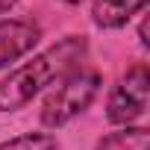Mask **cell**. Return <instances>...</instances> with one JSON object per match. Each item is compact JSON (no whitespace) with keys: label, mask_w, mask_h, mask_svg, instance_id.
I'll return each mask as SVG.
<instances>
[{"label":"cell","mask_w":150,"mask_h":150,"mask_svg":"<svg viewBox=\"0 0 150 150\" xmlns=\"http://www.w3.org/2000/svg\"><path fill=\"white\" fill-rule=\"evenodd\" d=\"M0 150H59V141L53 132H21L6 141H0Z\"/></svg>","instance_id":"cell-7"},{"label":"cell","mask_w":150,"mask_h":150,"mask_svg":"<svg viewBox=\"0 0 150 150\" xmlns=\"http://www.w3.org/2000/svg\"><path fill=\"white\" fill-rule=\"evenodd\" d=\"M144 9H147V0H94L91 24L97 30H124Z\"/></svg>","instance_id":"cell-5"},{"label":"cell","mask_w":150,"mask_h":150,"mask_svg":"<svg viewBox=\"0 0 150 150\" xmlns=\"http://www.w3.org/2000/svg\"><path fill=\"white\" fill-rule=\"evenodd\" d=\"M88 56L86 35H65L50 47L33 53L27 62L9 68V74L0 80V112H21L38 94L50 91L56 83L80 71Z\"/></svg>","instance_id":"cell-1"},{"label":"cell","mask_w":150,"mask_h":150,"mask_svg":"<svg viewBox=\"0 0 150 150\" xmlns=\"http://www.w3.org/2000/svg\"><path fill=\"white\" fill-rule=\"evenodd\" d=\"M103 77L94 68H80L71 77H65L62 83H56L47 97L41 100L38 118L44 129H62L65 124H71L74 118H80L100 94Z\"/></svg>","instance_id":"cell-2"},{"label":"cell","mask_w":150,"mask_h":150,"mask_svg":"<svg viewBox=\"0 0 150 150\" xmlns=\"http://www.w3.org/2000/svg\"><path fill=\"white\" fill-rule=\"evenodd\" d=\"M18 3H21V0H0V15H9Z\"/></svg>","instance_id":"cell-9"},{"label":"cell","mask_w":150,"mask_h":150,"mask_svg":"<svg viewBox=\"0 0 150 150\" xmlns=\"http://www.w3.org/2000/svg\"><path fill=\"white\" fill-rule=\"evenodd\" d=\"M91 150H150V129L147 127H118L97 138Z\"/></svg>","instance_id":"cell-6"},{"label":"cell","mask_w":150,"mask_h":150,"mask_svg":"<svg viewBox=\"0 0 150 150\" xmlns=\"http://www.w3.org/2000/svg\"><path fill=\"white\" fill-rule=\"evenodd\" d=\"M62 3H68V6H77V3H83V0H62Z\"/></svg>","instance_id":"cell-10"},{"label":"cell","mask_w":150,"mask_h":150,"mask_svg":"<svg viewBox=\"0 0 150 150\" xmlns=\"http://www.w3.org/2000/svg\"><path fill=\"white\" fill-rule=\"evenodd\" d=\"M138 41H141L144 50L150 47V38H147V18H141V24H138Z\"/></svg>","instance_id":"cell-8"},{"label":"cell","mask_w":150,"mask_h":150,"mask_svg":"<svg viewBox=\"0 0 150 150\" xmlns=\"http://www.w3.org/2000/svg\"><path fill=\"white\" fill-rule=\"evenodd\" d=\"M147 103H150V71L147 62H135L118 77V83L109 91L106 121L112 127H132L147 115Z\"/></svg>","instance_id":"cell-3"},{"label":"cell","mask_w":150,"mask_h":150,"mask_svg":"<svg viewBox=\"0 0 150 150\" xmlns=\"http://www.w3.org/2000/svg\"><path fill=\"white\" fill-rule=\"evenodd\" d=\"M41 41V27L30 18H0V71L15 68Z\"/></svg>","instance_id":"cell-4"}]
</instances>
